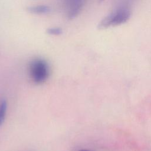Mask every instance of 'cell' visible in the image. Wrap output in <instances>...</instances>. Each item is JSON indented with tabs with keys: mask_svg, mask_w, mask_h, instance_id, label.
I'll return each instance as SVG.
<instances>
[{
	"mask_svg": "<svg viewBox=\"0 0 151 151\" xmlns=\"http://www.w3.org/2000/svg\"><path fill=\"white\" fill-rule=\"evenodd\" d=\"M29 74L33 81L42 83L46 81L49 76V67L47 62L40 58L31 61L29 65Z\"/></svg>",
	"mask_w": 151,
	"mask_h": 151,
	"instance_id": "1",
	"label": "cell"
},
{
	"mask_svg": "<svg viewBox=\"0 0 151 151\" xmlns=\"http://www.w3.org/2000/svg\"><path fill=\"white\" fill-rule=\"evenodd\" d=\"M130 17V12L128 9H119L103 18L99 24L98 28L102 29L121 25L127 21Z\"/></svg>",
	"mask_w": 151,
	"mask_h": 151,
	"instance_id": "2",
	"label": "cell"
},
{
	"mask_svg": "<svg viewBox=\"0 0 151 151\" xmlns=\"http://www.w3.org/2000/svg\"><path fill=\"white\" fill-rule=\"evenodd\" d=\"M26 11L29 13L35 14H45L50 12V6L45 5H40L35 6H29L27 7Z\"/></svg>",
	"mask_w": 151,
	"mask_h": 151,
	"instance_id": "3",
	"label": "cell"
},
{
	"mask_svg": "<svg viewBox=\"0 0 151 151\" xmlns=\"http://www.w3.org/2000/svg\"><path fill=\"white\" fill-rule=\"evenodd\" d=\"M7 108L6 101L5 100L1 101L0 103V126H1L5 120L6 111Z\"/></svg>",
	"mask_w": 151,
	"mask_h": 151,
	"instance_id": "4",
	"label": "cell"
},
{
	"mask_svg": "<svg viewBox=\"0 0 151 151\" xmlns=\"http://www.w3.org/2000/svg\"><path fill=\"white\" fill-rule=\"evenodd\" d=\"M63 29L60 27H51L48 28L46 30V32L48 34L52 35H59L63 34Z\"/></svg>",
	"mask_w": 151,
	"mask_h": 151,
	"instance_id": "5",
	"label": "cell"
},
{
	"mask_svg": "<svg viewBox=\"0 0 151 151\" xmlns=\"http://www.w3.org/2000/svg\"><path fill=\"white\" fill-rule=\"evenodd\" d=\"M80 151H88V150H80Z\"/></svg>",
	"mask_w": 151,
	"mask_h": 151,
	"instance_id": "6",
	"label": "cell"
},
{
	"mask_svg": "<svg viewBox=\"0 0 151 151\" xmlns=\"http://www.w3.org/2000/svg\"><path fill=\"white\" fill-rule=\"evenodd\" d=\"M100 1H103V0H100Z\"/></svg>",
	"mask_w": 151,
	"mask_h": 151,
	"instance_id": "7",
	"label": "cell"
}]
</instances>
